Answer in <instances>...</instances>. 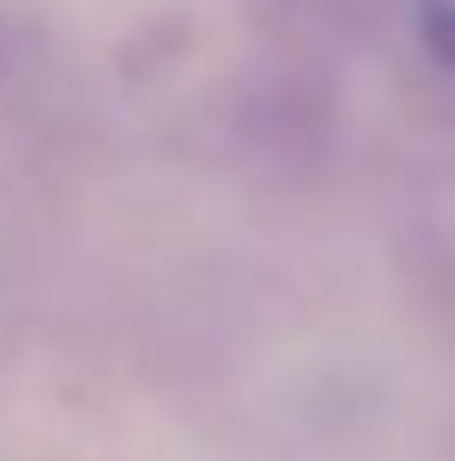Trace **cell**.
I'll use <instances>...</instances> for the list:
<instances>
[{
  "mask_svg": "<svg viewBox=\"0 0 455 461\" xmlns=\"http://www.w3.org/2000/svg\"><path fill=\"white\" fill-rule=\"evenodd\" d=\"M418 32H424V44H431V57L443 63L455 76V0H424V13H418Z\"/></svg>",
  "mask_w": 455,
  "mask_h": 461,
  "instance_id": "6da1fadb",
  "label": "cell"
}]
</instances>
